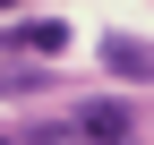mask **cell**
I'll return each mask as SVG.
<instances>
[{
	"label": "cell",
	"instance_id": "obj_1",
	"mask_svg": "<svg viewBox=\"0 0 154 145\" xmlns=\"http://www.w3.org/2000/svg\"><path fill=\"white\" fill-rule=\"evenodd\" d=\"M69 128H77V145H128L137 137V111H128V102H86Z\"/></svg>",
	"mask_w": 154,
	"mask_h": 145
},
{
	"label": "cell",
	"instance_id": "obj_2",
	"mask_svg": "<svg viewBox=\"0 0 154 145\" xmlns=\"http://www.w3.org/2000/svg\"><path fill=\"white\" fill-rule=\"evenodd\" d=\"M0 43H17V51H34V60H51V51H69V26H60V17H26V26L0 34Z\"/></svg>",
	"mask_w": 154,
	"mask_h": 145
},
{
	"label": "cell",
	"instance_id": "obj_3",
	"mask_svg": "<svg viewBox=\"0 0 154 145\" xmlns=\"http://www.w3.org/2000/svg\"><path fill=\"white\" fill-rule=\"evenodd\" d=\"M103 60H111V77H137V85L154 77V51L137 43V34H111V43H103Z\"/></svg>",
	"mask_w": 154,
	"mask_h": 145
},
{
	"label": "cell",
	"instance_id": "obj_4",
	"mask_svg": "<svg viewBox=\"0 0 154 145\" xmlns=\"http://www.w3.org/2000/svg\"><path fill=\"white\" fill-rule=\"evenodd\" d=\"M43 85V68H0V94H34Z\"/></svg>",
	"mask_w": 154,
	"mask_h": 145
},
{
	"label": "cell",
	"instance_id": "obj_5",
	"mask_svg": "<svg viewBox=\"0 0 154 145\" xmlns=\"http://www.w3.org/2000/svg\"><path fill=\"white\" fill-rule=\"evenodd\" d=\"M0 9H17V0H0Z\"/></svg>",
	"mask_w": 154,
	"mask_h": 145
},
{
	"label": "cell",
	"instance_id": "obj_6",
	"mask_svg": "<svg viewBox=\"0 0 154 145\" xmlns=\"http://www.w3.org/2000/svg\"><path fill=\"white\" fill-rule=\"evenodd\" d=\"M0 145H17V137H0Z\"/></svg>",
	"mask_w": 154,
	"mask_h": 145
}]
</instances>
